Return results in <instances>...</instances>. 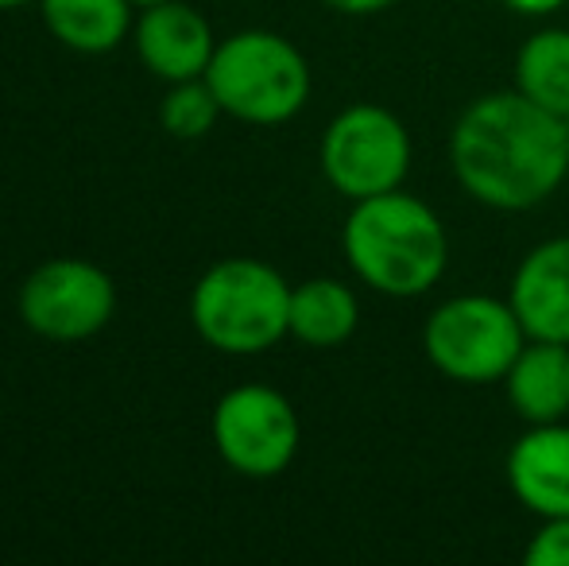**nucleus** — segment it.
Instances as JSON below:
<instances>
[{"label": "nucleus", "mask_w": 569, "mask_h": 566, "mask_svg": "<svg viewBox=\"0 0 569 566\" xmlns=\"http://www.w3.org/2000/svg\"><path fill=\"white\" fill-rule=\"evenodd\" d=\"M132 43L143 67L163 82L206 78L213 51H218L210 20L182 0H159L143 8L140 20L132 23Z\"/></svg>", "instance_id": "nucleus-9"}, {"label": "nucleus", "mask_w": 569, "mask_h": 566, "mask_svg": "<svg viewBox=\"0 0 569 566\" xmlns=\"http://www.w3.org/2000/svg\"><path fill=\"white\" fill-rule=\"evenodd\" d=\"M508 8H516L519 16H550L566 4V0H503Z\"/></svg>", "instance_id": "nucleus-19"}, {"label": "nucleus", "mask_w": 569, "mask_h": 566, "mask_svg": "<svg viewBox=\"0 0 569 566\" xmlns=\"http://www.w3.org/2000/svg\"><path fill=\"white\" fill-rule=\"evenodd\" d=\"M136 8H148V4H159V0H132Z\"/></svg>", "instance_id": "nucleus-21"}, {"label": "nucleus", "mask_w": 569, "mask_h": 566, "mask_svg": "<svg viewBox=\"0 0 569 566\" xmlns=\"http://www.w3.org/2000/svg\"><path fill=\"white\" fill-rule=\"evenodd\" d=\"M341 245L352 272L391 299L427 295L450 265L442 218L403 187L352 202Z\"/></svg>", "instance_id": "nucleus-2"}, {"label": "nucleus", "mask_w": 569, "mask_h": 566, "mask_svg": "<svg viewBox=\"0 0 569 566\" xmlns=\"http://www.w3.org/2000/svg\"><path fill=\"white\" fill-rule=\"evenodd\" d=\"M503 474L516 500L539 520L569 516V424H527L511 443Z\"/></svg>", "instance_id": "nucleus-10"}, {"label": "nucleus", "mask_w": 569, "mask_h": 566, "mask_svg": "<svg viewBox=\"0 0 569 566\" xmlns=\"http://www.w3.org/2000/svg\"><path fill=\"white\" fill-rule=\"evenodd\" d=\"M47 31L78 54H106L132 31V0H36Z\"/></svg>", "instance_id": "nucleus-13"}, {"label": "nucleus", "mask_w": 569, "mask_h": 566, "mask_svg": "<svg viewBox=\"0 0 569 566\" xmlns=\"http://www.w3.org/2000/svg\"><path fill=\"white\" fill-rule=\"evenodd\" d=\"M503 388L523 424H562L569 416V346L527 338Z\"/></svg>", "instance_id": "nucleus-12"}, {"label": "nucleus", "mask_w": 569, "mask_h": 566, "mask_svg": "<svg viewBox=\"0 0 569 566\" xmlns=\"http://www.w3.org/2000/svg\"><path fill=\"white\" fill-rule=\"evenodd\" d=\"M527 566H569V516L542 520V528L531 536L523 552Z\"/></svg>", "instance_id": "nucleus-17"}, {"label": "nucleus", "mask_w": 569, "mask_h": 566, "mask_svg": "<svg viewBox=\"0 0 569 566\" xmlns=\"http://www.w3.org/2000/svg\"><path fill=\"white\" fill-rule=\"evenodd\" d=\"M453 175L465 195L492 210H531L569 175V137L558 113L519 90L485 93L453 125Z\"/></svg>", "instance_id": "nucleus-1"}, {"label": "nucleus", "mask_w": 569, "mask_h": 566, "mask_svg": "<svg viewBox=\"0 0 569 566\" xmlns=\"http://www.w3.org/2000/svg\"><path fill=\"white\" fill-rule=\"evenodd\" d=\"M516 90L550 113H569V31L542 28L516 54Z\"/></svg>", "instance_id": "nucleus-15"}, {"label": "nucleus", "mask_w": 569, "mask_h": 566, "mask_svg": "<svg viewBox=\"0 0 569 566\" xmlns=\"http://www.w3.org/2000/svg\"><path fill=\"white\" fill-rule=\"evenodd\" d=\"M31 4V0H0V12H12V8H23Z\"/></svg>", "instance_id": "nucleus-20"}, {"label": "nucleus", "mask_w": 569, "mask_h": 566, "mask_svg": "<svg viewBox=\"0 0 569 566\" xmlns=\"http://www.w3.org/2000/svg\"><path fill=\"white\" fill-rule=\"evenodd\" d=\"M213 446L244 477H276L299 454V416L291 400L268 385H240L229 388L213 408Z\"/></svg>", "instance_id": "nucleus-7"}, {"label": "nucleus", "mask_w": 569, "mask_h": 566, "mask_svg": "<svg viewBox=\"0 0 569 566\" xmlns=\"http://www.w3.org/2000/svg\"><path fill=\"white\" fill-rule=\"evenodd\" d=\"M221 113L244 125H283L310 98V67L291 39L276 31H237L221 39L206 70Z\"/></svg>", "instance_id": "nucleus-4"}, {"label": "nucleus", "mask_w": 569, "mask_h": 566, "mask_svg": "<svg viewBox=\"0 0 569 566\" xmlns=\"http://www.w3.org/2000/svg\"><path fill=\"white\" fill-rule=\"evenodd\" d=\"M117 310V287L90 260H47L20 287V318L51 341H82L106 330Z\"/></svg>", "instance_id": "nucleus-8"}, {"label": "nucleus", "mask_w": 569, "mask_h": 566, "mask_svg": "<svg viewBox=\"0 0 569 566\" xmlns=\"http://www.w3.org/2000/svg\"><path fill=\"white\" fill-rule=\"evenodd\" d=\"M221 106L213 98L206 78H190V82H171L163 106H159V121L171 137L179 140H198L218 125Z\"/></svg>", "instance_id": "nucleus-16"}, {"label": "nucleus", "mask_w": 569, "mask_h": 566, "mask_svg": "<svg viewBox=\"0 0 569 566\" xmlns=\"http://www.w3.org/2000/svg\"><path fill=\"white\" fill-rule=\"evenodd\" d=\"M322 175L341 198L360 202L399 190L411 171V137L391 109L360 101L330 121L318 148Z\"/></svg>", "instance_id": "nucleus-6"}, {"label": "nucleus", "mask_w": 569, "mask_h": 566, "mask_svg": "<svg viewBox=\"0 0 569 566\" xmlns=\"http://www.w3.org/2000/svg\"><path fill=\"white\" fill-rule=\"evenodd\" d=\"M190 322L210 349L263 354L291 334V284L263 260H221L190 291Z\"/></svg>", "instance_id": "nucleus-3"}, {"label": "nucleus", "mask_w": 569, "mask_h": 566, "mask_svg": "<svg viewBox=\"0 0 569 566\" xmlns=\"http://www.w3.org/2000/svg\"><path fill=\"white\" fill-rule=\"evenodd\" d=\"M322 4L341 16H376V12H383V8L396 4V0H322Z\"/></svg>", "instance_id": "nucleus-18"}, {"label": "nucleus", "mask_w": 569, "mask_h": 566, "mask_svg": "<svg viewBox=\"0 0 569 566\" xmlns=\"http://www.w3.org/2000/svg\"><path fill=\"white\" fill-rule=\"evenodd\" d=\"M360 322V302L349 284L318 276L291 287V338L310 349H333L352 338Z\"/></svg>", "instance_id": "nucleus-14"}, {"label": "nucleus", "mask_w": 569, "mask_h": 566, "mask_svg": "<svg viewBox=\"0 0 569 566\" xmlns=\"http://www.w3.org/2000/svg\"><path fill=\"white\" fill-rule=\"evenodd\" d=\"M527 346L516 307L496 295L446 299L422 326V349L430 365L457 385H496Z\"/></svg>", "instance_id": "nucleus-5"}, {"label": "nucleus", "mask_w": 569, "mask_h": 566, "mask_svg": "<svg viewBox=\"0 0 569 566\" xmlns=\"http://www.w3.org/2000/svg\"><path fill=\"white\" fill-rule=\"evenodd\" d=\"M508 302L516 307L527 338L569 346V237L535 245L519 260Z\"/></svg>", "instance_id": "nucleus-11"}, {"label": "nucleus", "mask_w": 569, "mask_h": 566, "mask_svg": "<svg viewBox=\"0 0 569 566\" xmlns=\"http://www.w3.org/2000/svg\"><path fill=\"white\" fill-rule=\"evenodd\" d=\"M562 125H566V137H569V113L562 117Z\"/></svg>", "instance_id": "nucleus-22"}]
</instances>
